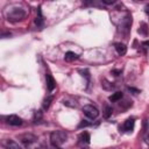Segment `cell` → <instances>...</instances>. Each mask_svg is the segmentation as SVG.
Masks as SVG:
<instances>
[{"label":"cell","instance_id":"cell-1","mask_svg":"<svg viewBox=\"0 0 149 149\" xmlns=\"http://www.w3.org/2000/svg\"><path fill=\"white\" fill-rule=\"evenodd\" d=\"M8 10L6 12V17L8 21L10 22H16V21H21L26 17V10L23 8L20 7H12L10 9L7 8Z\"/></svg>","mask_w":149,"mask_h":149},{"label":"cell","instance_id":"cell-2","mask_svg":"<svg viewBox=\"0 0 149 149\" xmlns=\"http://www.w3.org/2000/svg\"><path fill=\"white\" fill-rule=\"evenodd\" d=\"M68 139V135L63 130H55L50 134V142L55 148H58L59 146H62Z\"/></svg>","mask_w":149,"mask_h":149},{"label":"cell","instance_id":"cell-3","mask_svg":"<svg viewBox=\"0 0 149 149\" xmlns=\"http://www.w3.org/2000/svg\"><path fill=\"white\" fill-rule=\"evenodd\" d=\"M83 112L91 120H94V119H97L99 116V109L93 105H85L83 107Z\"/></svg>","mask_w":149,"mask_h":149},{"label":"cell","instance_id":"cell-4","mask_svg":"<svg viewBox=\"0 0 149 149\" xmlns=\"http://www.w3.org/2000/svg\"><path fill=\"white\" fill-rule=\"evenodd\" d=\"M6 121L8 125L10 126H21L22 125V119L15 114H12V115H8L6 118Z\"/></svg>","mask_w":149,"mask_h":149},{"label":"cell","instance_id":"cell-5","mask_svg":"<svg viewBox=\"0 0 149 149\" xmlns=\"http://www.w3.org/2000/svg\"><path fill=\"white\" fill-rule=\"evenodd\" d=\"M20 140H21V142L23 144L29 146V144L34 143L37 140V137L35 135H33V134H23V135H20Z\"/></svg>","mask_w":149,"mask_h":149},{"label":"cell","instance_id":"cell-6","mask_svg":"<svg viewBox=\"0 0 149 149\" xmlns=\"http://www.w3.org/2000/svg\"><path fill=\"white\" fill-rule=\"evenodd\" d=\"M45 80H47V87L50 92H52L56 87V80L54 79V77L50 74V73H47L45 74Z\"/></svg>","mask_w":149,"mask_h":149},{"label":"cell","instance_id":"cell-7","mask_svg":"<svg viewBox=\"0 0 149 149\" xmlns=\"http://www.w3.org/2000/svg\"><path fill=\"white\" fill-rule=\"evenodd\" d=\"M2 146H3L6 149H21V147L19 146V143H16L14 140H10V139L5 140V141L2 142Z\"/></svg>","mask_w":149,"mask_h":149},{"label":"cell","instance_id":"cell-8","mask_svg":"<svg viewBox=\"0 0 149 149\" xmlns=\"http://www.w3.org/2000/svg\"><path fill=\"white\" fill-rule=\"evenodd\" d=\"M114 48H115L116 52H118L120 56H123V55L127 52V47H126L123 43H115V44H114Z\"/></svg>","mask_w":149,"mask_h":149},{"label":"cell","instance_id":"cell-9","mask_svg":"<svg viewBox=\"0 0 149 149\" xmlns=\"http://www.w3.org/2000/svg\"><path fill=\"white\" fill-rule=\"evenodd\" d=\"M134 123H135V121H134L133 118L127 119V120L125 121V123H123V129H125L126 132H132L133 128H134Z\"/></svg>","mask_w":149,"mask_h":149},{"label":"cell","instance_id":"cell-10","mask_svg":"<svg viewBox=\"0 0 149 149\" xmlns=\"http://www.w3.org/2000/svg\"><path fill=\"white\" fill-rule=\"evenodd\" d=\"M77 58H78V55L74 54V52H72V51H68V52L64 55V59H65L66 62H72V61H74V59H77Z\"/></svg>","mask_w":149,"mask_h":149},{"label":"cell","instance_id":"cell-11","mask_svg":"<svg viewBox=\"0 0 149 149\" xmlns=\"http://www.w3.org/2000/svg\"><path fill=\"white\" fill-rule=\"evenodd\" d=\"M79 140H80V142H83V143H90V134L87 133V132H84V133H81L80 135H79Z\"/></svg>","mask_w":149,"mask_h":149},{"label":"cell","instance_id":"cell-12","mask_svg":"<svg viewBox=\"0 0 149 149\" xmlns=\"http://www.w3.org/2000/svg\"><path fill=\"white\" fill-rule=\"evenodd\" d=\"M122 98V93L121 92H115V93H113L108 99H109V101H112V102H115V101H118V100H120Z\"/></svg>","mask_w":149,"mask_h":149},{"label":"cell","instance_id":"cell-13","mask_svg":"<svg viewBox=\"0 0 149 149\" xmlns=\"http://www.w3.org/2000/svg\"><path fill=\"white\" fill-rule=\"evenodd\" d=\"M52 95H48L44 100H43V109H48L49 107H50V104H51V101H52Z\"/></svg>","mask_w":149,"mask_h":149},{"label":"cell","instance_id":"cell-14","mask_svg":"<svg viewBox=\"0 0 149 149\" xmlns=\"http://www.w3.org/2000/svg\"><path fill=\"white\" fill-rule=\"evenodd\" d=\"M38 15L36 16V20H35V23L37 24V26H43V17H42V14H41V10H40V8H38Z\"/></svg>","mask_w":149,"mask_h":149},{"label":"cell","instance_id":"cell-15","mask_svg":"<svg viewBox=\"0 0 149 149\" xmlns=\"http://www.w3.org/2000/svg\"><path fill=\"white\" fill-rule=\"evenodd\" d=\"M41 119H42V112H41V111H36V112H35V115H34V121L37 122V121H40Z\"/></svg>","mask_w":149,"mask_h":149},{"label":"cell","instance_id":"cell-16","mask_svg":"<svg viewBox=\"0 0 149 149\" xmlns=\"http://www.w3.org/2000/svg\"><path fill=\"white\" fill-rule=\"evenodd\" d=\"M111 114H112V107L106 106V107H105V116H106V118H108Z\"/></svg>","mask_w":149,"mask_h":149},{"label":"cell","instance_id":"cell-17","mask_svg":"<svg viewBox=\"0 0 149 149\" xmlns=\"http://www.w3.org/2000/svg\"><path fill=\"white\" fill-rule=\"evenodd\" d=\"M88 125H90V123H88L86 120H83V122L79 125V128H81V127H86V126H88Z\"/></svg>","mask_w":149,"mask_h":149},{"label":"cell","instance_id":"cell-18","mask_svg":"<svg viewBox=\"0 0 149 149\" xmlns=\"http://www.w3.org/2000/svg\"><path fill=\"white\" fill-rule=\"evenodd\" d=\"M128 90H129V91H132V92H134V94H137V93L140 92L139 90H136V88H133V87H128Z\"/></svg>","mask_w":149,"mask_h":149},{"label":"cell","instance_id":"cell-19","mask_svg":"<svg viewBox=\"0 0 149 149\" xmlns=\"http://www.w3.org/2000/svg\"><path fill=\"white\" fill-rule=\"evenodd\" d=\"M146 8H147V10H149V5H147V7H146Z\"/></svg>","mask_w":149,"mask_h":149}]
</instances>
